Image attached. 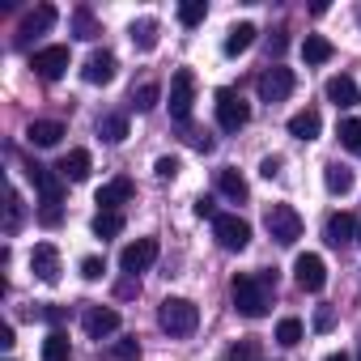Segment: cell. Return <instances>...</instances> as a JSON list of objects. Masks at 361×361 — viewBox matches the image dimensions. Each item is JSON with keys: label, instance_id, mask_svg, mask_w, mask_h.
I'll return each instance as SVG.
<instances>
[{"label": "cell", "instance_id": "cell-1", "mask_svg": "<svg viewBox=\"0 0 361 361\" xmlns=\"http://www.w3.org/2000/svg\"><path fill=\"white\" fill-rule=\"evenodd\" d=\"M230 298H234V310H238V314L264 319V314H268V276L238 272V276L230 281Z\"/></svg>", "mask_w": 361, "mask_h": 361}, {"label": "cell", "instance_id": "cell-2", "mask_svg": "<svg viewBox=\"0 0 361 361\" xmlns=\"http://www.w3.org/2000/svg\"><path fill=\"white\" fill-rule=\"evenodd\" d=\"M157 323H161V331H170V336H192L196 323H200V306H196L192 298H166L161 310H157Z\"/></svg>", "mask_w": 361, "mask_h": 361}, {"label": "cell", "instance_id": "cell-3", "mask_svg": "<svg viewBox=\"0 0 361 361\" xmlns=\"http://www.w3.org/2000/svg\"><path fill=\"white\" fill-rule=\"evenodd\" d=\"M264 226H268V234H272L281 247H293V243L302 238V217H298L293 204H268Z\"/></svg>", "mask_w": 361, "mask_h": 361}, {"label": "cell", "instance_id": "cell-4", "mask_svg": "<svg viewBox=\"0 0 361 361\" xmlns=\"http://www.w3.org/2000/svg\"><path fill=\"white\" fill-rule=\"evenodd\" d=\"M192 102H196V77H192V68H178L174 81H170V115L178 123H188L192 119Z\"/></svg>", "mask_w": 361, "mask_h": 361}, {"label": "cell", "instance_id": "cell-5", "mask_svg": "<svg viewBox=\"0 0 361 361\" xmlns=\"http://www.w3.org/2000/svg\"><path fill=\"white\" fill-rule=\"evenodd\" d=\"M68 60H73V56H68V47H64V43H56V47H39V51L30 56V68H35L43 81H60V77L68 73Z\"/></svg>", "mask_w": 361, "mask_h": 361}, {"label": "cell", "instance_id": "cell-6", "mask_svg": "<svg viewBox=\"0 0 361 361\" xmlns=\"http://www.w3.org/2000/svg\"><path fill=\"white\" fill-rule=\"evenodd\" d=\"M213 234H217V243H221L226 251H243V247L251 243V226H247L238 213H217Z\"/></svg>", "mask_w": 361, "mask_h": 361}, {"label": "cell", "instance_id": "cell-7", "mask_svg": "<svg viewBox=\"0 0 361 361\" xmlns=\"http://www.w3.org/2000/svg\"><path fill=\"white\" fill-rule=\"evenodd\" d=\"M26 178L39 188V196H43V209H60V200H64V178L60 174H51L47 166H39V161H30L26 166Z\"/></svg>", "mask_w": 361, "mask_h": 361}, {"label": "cell", "instance_id": "cell-8", "mask_svg": "<svg viewBox=\"0 0 361 361\" xmlns=\"http://www.w3.org/2000/svg\"><path fill=\"white\" fill-rule=\"evenodd\" d=\"M247 119H251V106L234 90H217V123L226 132H238V128H247Z\"/></svg>", "mask_w": 361, "mask_h": 361}, {"label": "cell", "instance_id": "cell-9", "mask_svg": "<svg viewBox=\"0 0 361 361\" xmlns=\"http://www.w3.org/2000/svg\"><path fill=\"white\" fill-rule=\"evenodd\" d=\"M255 90H259L264 102H285V98L293 94V73L281 68V64H272V68H264V77H259Z\"/></svg>", "mask_w": 361, "mask_h": 361}, {"label": "cell", "instance_id": "cell-10", "mask_svg": "<svg viewBox=\"0 0 361 361\" xmlns=\"http://www.w3.org/2000/svg\"><path fill=\"white\" fill-rule=\"evenodd\" d=\"M293 276H298V285L306 289V293H319L323 285H327V264H323V255H298L293 259Z\"/></svg>", "mask_w": 361, "mask_h": 361}, {"label": "cell", "instance_id": "cell-11", "mask_svg": "<svg viewBox=\"0 0 361 361\" xmlns=\"http://www.w3.org/2000/svg\"><path fill=\"white\" fill-rule=\"evenodd\" d=\"M153 259H157V238H136V243H128V247H123L119 268H123L128 276H136V272H145Z\"/></svg>", "mask_w": 361, "mask_h": 361}, {"label": "cell", "instance_id": "cell-12", "mask_svg": "<svg viewBox=\"0 0 361 361\" xmlns=\"http://www.w3.org/2000/svg\"><path fill=\"white\" fill-rule=\"evenodd\" d=\"M51 26H56V9H51V5H35V9H30L22 22H18V43L26 47L35 35H47Z\"/></svg>", "mask_w": 361, "mask_h": 361}, {"label": "cell", "instance_id": "cell-13", "mask_svg": "<svg viewBox=\"0 0 361 361\" xmlns=\"http://www.w3.org/2000/svg\"><path fill=\"white\" fill-rule=\"evenodd\" d=\"M30 272H35L43 285H56V281H60V251H56L51 243H39V247L30 251Z\"/></svg>", "mask_w": 361, "mask_h": 361}, {"label": "cell", "instance_id": "cell-14", "mask_svg": "<svg viewBox=\"0 0 361 361\" xmlns=\"http://www.w3.org/2000/svg\"><path fill=\"white\" fill-rule=\"evenodd\" d=\"M81 327H85V336L106 340L111 331H119V310H111V306H90L85 319H81Z\"/></svg>", "mask_w": 361, "mask_h": 361}, {"label": "cell", "instance_id": "cell-15", "mask_svg": "<svg viewBox=\"0 0 361 361\" xmlns=\"http://www.w3.org/2000/svg\"><path fill=\"white\" fill-rule=\"evenodd\" d=\"M115 73H119V60H115L111 51H94V56L85 60V68H81V77H85L90 85H111Z\"/></svg>", "mask_w": 361, "mask_h": 361}, {"label": "cell", "instance_id": "cell-16", "mask_svg": "<svg viewBox=\"0 0 361 361\" xmlns=\"http://www.w3.org/2000/svg\"><path fill=\"white\" fill-rule=\"evenodd\" d=\"M90 149H73V153H64L60 157V166H56V174L64 178V183H85L90 178Z\"/></svg>", "mask_w": 361, "mask_h": 361}, {"label": "cell", "instance_id": "cell-17", "mask_svg": "<svg viewBox=\"0 0 361 361\" xmlns=\"http://www.w3.org/2000/svg\"><path fill=\"white\" fill-rule=\"evenodd\" d=\"M26 140L39 145V149H56V145L64 140V123H60V119H35V123L26 128Z\"/></svg>", "mask_w": 361, "mask_h": 361}, {"label": "cell", "instance_id": "cell-18", "mask_svg": "<svg viewBox=\"0 0 361 361\" xmlns=\"http://www.w3.org/2000/svg\"><path fill=\"white\" fill-rule=\"evenodd\" d=\"M132 200V178H111L98 192V213H119V204Z\"/></svg>", "mask_w": 361, "mask_h": 361}, {"label": "cell", "instance_id": "cell-19", "mask_svg": "<svg viewBox=\"0 0 361 361\" xmlns=\"http://www.w3.org/2000/svg\"><path fill=\"white\" fill-rule=\"evenodd\" d=\"M353 234H357V217H353V213H331V217H327V226H323V238H327L331 247L353 243Z\"/></svg>", "mask_w": 361, "mask_h": 361}, {"label": "cell", "instance_id": "cell-20", "mask_svg": "<svg viewBox=\"0 0 361 361\" xmlns=\"http://www.w3.org/2000/svg\"><path fill=\"white\" fill-rule=\"evenodd\" d=\"M157 35H161L157 18H140V22H132V30H128V39H132L136 51H153V47H157Z\"/></svg>", "mask_w": 361, "mask_h": 361}, {"label": "cell", "instance_id": "cell-21", "mask_svg": "<svg viewBox=\"0 0 361 361\" xmlns=\"http://www.w3.org/2000/svg\"><path fill=\"white\" fill-rule=\"evenodd\" d=\"M323 183H327V192H331V196H348L357 178H353V170H348V166H340V161H327V170H323Z\"/></svg>", "mask_w": 361, "mask_h": 361}, {"label": "cell", "instance_id": "cell-22", "mask_svg": "<svg viewBox=\"0 0 361 361\" xmlns=\"http://www.w3.org/2000/svg\"><path fill=\"white\" fill-rule=\"evenodd\" d=\"M255 26L251 22H238V26H230V35H226V56L234 60V56H243V51H251V43H255Z\"/></svg>", "mask_w": 361, "mask_h": 361}, {"label": "cell", "instance_id": "cell-23", "mask_svg": "<svg viewBox=\"0 0 361 361\" xmlns=\"http://www.w3.org/2000/svg\"><path fill=\"white\" fill-rule=\"evenodd\" d=\"M323 132V119H319V111H298L293 119H289V136H298V140H314Z\"/></svg>", "mask_w": 361, "mask_h": 361}, {"label": "cell", "instance_id": "cell-24", "mask_svg": "<svg viewBox=\"0 0 361 361\" xmlns=\"http://www.w3.org/2000/svg\"><path fill=\"white\" fill-rule=\"evenodd\" d=\"M217 188H221V196H230V200H247L251 196V188H247V178L234 170V166H226V170H217Z\"/></svg>", "mask_w": 361, "mask_h": 361}, {"label": "cell", "instance_id": "cell-25", "mask_svg": "<svg viewBox=\"0 0 361 361\" xmlns=\"http://www.w3.org/2000/svg\"><path fill=\"white\" fill-rule=\"evenodd\" d=\"M327 102H336V106H357V81L353 77H331L327 81Z\"/></svg>", "mask_w": 361, "mask_h": 361}, {"label": "cell", "instance_id": "cell-26", "mask_svg": "<svg viewBox=\"0 0 361 361\" xmlns=\"http://www.w3.org/2000/svg\"><path fill=\"white\" fill-rule=\"evenodd\" d=\"M68 353H73V344H68V331H47V340H43V361H68Z\"/></svg>", "mask_w": 361, "mask_h": 361}, {"label": "cell", "instance_id": "cell-27", "mask_svg": "<svg viewBox=\"0 0 361 361\" xmlns=\"http://www.w3.org/2000/svg\"><path fill=\"white\" fill-rule=\"evenodd\" d=\"M302 56H306V64H327V60H331V43H327L323 35H306Z\"/></svg>", "mask_w": 361, "mask_h": 361}, {"label": "cell", "instance_id": "cell-28", "mask_svg": "<svg viewBox=\"0 0 361 361\" xmlns=\"http://www.w3.org/2000/svg\"><path fill=\"white\" fill-rule=\"evenodd\" d=\"M98 136H102L106 145H119V140L128 136V119H123V115H106V119H98Z\"/></svg>", "mask_w": 361, "mask_h": 361}, {"label": "cell", "instance_id": "cell-29", "mask_svg": "<svg viewBox=\"0 0 361 361\" xmlns=\"http://www.w3.org/2000/svg\"><path fill=\"white\" fill-rule=\"evenodd\" d=\"M157 102H161V85H153V81H145V85L132 94V106H136V111H153Z\"/></svg>", "mask_w": 361, "mask_h": 361}, {"label": "cell", "instance_id": "cell-30", "mask_svg": "<svg viewBox=\"0 0 361 361\" xmlns=\"http://www.w3.org/2000/svg\"><path fill=\"white\" fill-rule=\"evenodd\" d=\"M94 234H98V238L123 234V217H119V213H98V217H94Z\"/></svg>", "mask_w": 361, "mask_h": 361}, {"label": "cell", "instance_id": "cell-31", "mask_svg": "<svg viewBox=\"0 0 361 361\" xmlns=\"http://www.w3.org/2000/svg\"><path fill=\"white\" fill-rule=\"evenodd\" d=\"M204 13H209L204 0H183V5H178V22H183V26H200Z\"/></svg>", "mask_w": 361, "mask_h": 361}, {"label": "cell", "instance_id": "cell-32", "mask_svg": "<svg viewBox=\"0 0 361 361\" xmlns=\"http://www.w3.org/2000/svg\"><path fill=\"white\" fill-rule=\"evenodd\" d=\"M73 30H77V39H98V35H102L90 9H77V13H73Z\"/></svg>", "mask_w": 361, "mask_h": 361}, {"label": "cell", "instance_id": "cell-33", "mask_svg": "<svg viewBox=\"0 0 361 361\" xmlns=\"http://www.w3.org/2000/svg\"><path fill=\"white\" fill-rule=\"evenodd\" d=\"M276 340H281L285 348L302 344V319H281V323H276Z\"/></svg>", "mask_w": 361, "mask_h": 361}, {"label": "cell", "instance_id": "cell-34", "mask_svg": "<svg viewBox=\"0 0 361 361\" xmlns=\"http://www.w3.org/2000/svg\"><path fill=\"white\" fill-rule=\"evenodd\" d=\"M340 145L348 153H361V119H344L340 123Z\"/></svg>", "mask_w": 361, "mask_h": 361}, {"label": "cell", "instance_id": "cell-35", "mask_svg": "<svg viewBox=\"0 0 361 361\" xmlns=\"http://www.w3.org/2000/svg\"><path fill=\"white\" fill-rule=\"evenodd\" d=\"M5 234H18V226H22V196L18 192H9V204H5Z\"/></svg>", "mask_w": 361, "mask_h": 361}, {"label": "cell", "instance_id": "cell-36", "mask_svg": "<svg viewBox=\"0 0 361 361\" xmlns=\"http://www.w3.org/2000/svg\"><path fill=\"white\" fill-rule=\"evenodd\" d=\"M115 357H119V361H140V340H136V336L115 340Z\"/></svg>", "mask_w": 361, "mask_h": 361}, {"label": "cell", "instance_id": "cell-37", "mask_svg": "<svg viewBox=\"0 0 361 361\" xmlns=\"http://www.w3.org/2000/svg\"><path fill=\"white\" fill-rule=\"evenodd\" d=\"M102 272H106V264H102L98 255H90V259H81V276H85V281H102Z\"/></svg>", "mask_w": 361, "mask_h": 361}, {"label": "cell", "instance_id": "cell-38", "mask_svg": "<svg viewBox=\"0 0 361 361\" xmlns=\"http://www.w3.org/2000/svg\"><path fill=\"white\" fill-rule=\"evenodd\" d=\"M230 361H255V340H238L230 348Z\"/></svg>", "mask_w": 361, "mask_h": 361}, {"label": "cell", "instance_id": "cell-39", "mask_svg": "<svg viewBox=\"0 0 361 361\" xmlns=\"http://www.w3.org/2000/svg\"><path fill=\"white\" fill-rule=\"evenodd\" d=\"M153 170H157V178H174L178 174V157H157Z\"/></svg>", "mask_w": 361, "mask_h": 361}, {"label": "cell", "instance_id": "cell-40", "mask_svg": "<svg viewBox=\"0 0 361 361\" xmlns=\"http://www.w3.org/2000/svg\"><path fill=\"white\" fill-rule=\"evenodd\" d=\"M192 209H196V217H209V221H217V204H213V196H200Z\"/></svg>", "mask_w": 361, "mask_h": 361}, {"label": "cell", "instance_id": "cell-41", "mask_svg": "<svg viewBox=\"0 0 361 361\" xmlns=\"http://www.w3.org/2000/svg\"><path fill=\"white\" fill-rule=\"evenodd\" d=\"M331 323H336V314H331L327 306H319V310H314V327H319V331H331Z\"/></svg>", "mask_w": 361, "mask_h": 361}, {"label": "cell", "instance_id": "cell-42", "mask_svg": "<svg viewBox=\"0 0 361 361\" xmlns=\"http://www.w3.org/2000/svg\"><path fill=\"white\" fill-rule=\"evenodd\" d=\"M259 174H264V178H276V174H281V157H264V161H259Z\"/></svg>", "mask_w": 361, "mask_h": 361}, {"label": "cell", "instance_id": "cell-43", "mask_svg": "<svg viewBox=\"0 0 361 361\" xmlns=\"http://www.w3.org/2000/svg\"><path fill=\"white\" fill-rule=\"evenodd\" d=\"M192 145H196V149H200V153H209V149H213V140H209V136H204V132H192Z\"/></svg>", "mask_w": 361, "mask_h": 361}, {"label": "cell", "instance_id": "cell-44", "mask_svg": "<svg viewBox=\"0 0 361 361\" xmlns=\"http://www.w3.org/2000/svg\"><path fill=\"white\" fill-rule=\"evenodd\" d=\"M0 344H5V348H13V344H18V340H13V327H9V323L0 327Z\"/></svg>", "mask_w": 361, "mask_h": 361}, {"label": "cell", "instance_id": "cell-45", "mask_svg": "<svg viewBox=\"0 0 361 361\" xmlns=\"http://www.w3.org/2000/svg\"><path fill=\"white\" fill-rule=\"evenodd\" d=\"M323 361H348V353H331V357H323Z\"/></svg>", "mask_w": 361, "mask_h": 361}, {"label": "cell", "instance_id": "cell-46", "mask_svg": "<svg viewBox=\"0 0 361 361\" xmlns=\"http://www.w3.org/2000/svg\"><path fill=\"white\" fill-rule=\"evenodd\" d=\"M357 247H361V234H357Z\"/></svg>", "mask_w": 361, "mask_h": 361}, {"label": "cell", "instance_id": "cell-47", "mask_svg": "<svg viewBox=\"0 0 361 361\" xmlns=\"http://www.w3.org/2000/svg\"><path fill=\"white\" fill-rule=\"evenodd\" d=\"M357 357H361V344H357Z\"/></svg>", "mask_w": 361, "mask_h": 361}]
</instances>
